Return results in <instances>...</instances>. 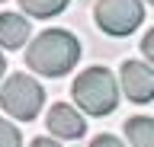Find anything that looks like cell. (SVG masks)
I'll return each instance as SVG.
<instances>
[{
	"instance_id": "6da1fadb",
	"label": "cell",
	"mask_w": 154,
	"mask_h": 147,
	"mask_svg": "<svg viewBox=\"0 0 154 147\" xmlns=\"http://www.w3.org/2000/svg\"><path fill=\"white\" fill-rule=\"evenodd\" d=\"M80 58V42L67 29H45L38 32L26 48V64L42 77H64Z\"/></svg>"
},
{
	"instance_id": "7a4b0ae2",
	"label": "cell",
	"mask_w": 154,
	"mask_h": 147,
	"mask_svg": "<svg viewBox=\"0 0 154 147\" xmlns=\"http://www.w3.org/2000/svg\"><path fill=\"white\" fill-rule=\"evenodd\" d=\"M74 102L87 115H109L119 106V83L106 67H90L74 80Z\"/></svg>"
},
{
	"instance_id": "3957f363",
	"label": "cell",
	"mask_w": 154,
	"mask_h": 147,
	"mask_svg": "<svg viewBox=\"0 0 154 147\" xmlns=\"http://www.w3.org/2000/svg\"><path fill=\"white\" fill-rule=\"evenodd\" d=\"M42 102H45V90L29 74H13L3 83V90H0V106L16 122H32L42 112Z\"/></svg>"
},
{
	"instance_id": "277c9868",
	"label": "cell",
	"mask_w": 154,
	"mask_h": 147,
	"mask_svg": "<svg viewBox=\"0 0 154 147\" xmlns=\"http://www.w3.org/2000/svg\"><path fill=\"white\" fill-rule=\"evenodd\" d=\"M144 19V7L141 0H100L96 3V26L106 35H132Z\"/></svg>"
},
{
	"instance_id": "5b68a950",
	"label": "cell",
	"mask_w": 154,
	"mask_h": 147,
	"mask_svg": "<svg viewBox=\"0 0 154 147\" xmlns=\"http://www.w3.org/2000/svg\"><path fill=\"white\" fill-rule=\"evenodd\" d=\"M122 90L125 96L144 106L154 99V64H144V61H125L122 64Z\"/></svg>"
},
{
	"instance_id": "8992f818",
	"label": "cell",
	"mask_w": 154,
	"mask_h": 147,
	"mask_svg": "<svg viewBox=\"0 0 154 147\" xmlns=\"http://www.w3.org/2000/svg\"><path fill=\"white\" fill-rule=\"evenodd\" d=\"M45 125H48V131L55 137H67V141H77L87 131V122L80 118V112L74 106H67V102H55V106L48 109Z\"/></svg>"
},
{
	"instance_id": "52a82bcc",
	"label": "cell",
	"mask_w": 154,
	"mask_h": 147,
	"mask_svg": "<svg viewBox=\"0 0 154 147\" xmlns=\"http://www.w3.org/2000/svg\"><path fill=\"white\" fill-rule=\"evenodd\" d=\"M29 32H32V26L19 13H0V45L3 48H10V51L23 48L29 42Z\"/></svg>"
},
{
	"instance_id": "ba28073f",
	"label": "cell",
	"mask_w": 154,
	"mask_h": 147,
	"mask_svg": "<svg viewBox=\"0 0 154 147\" xmlns=\"http://www.w3.org/2000/svg\"><path fill=\"white\" fill-rule=\"evenodd\" d=\"M125 134L132 147H154V118L148 115H135L125 122Z\"/></svg>"
},
{
	"instance_id": "9c48e42d",
	"label": "cell",
	"mask_w": 154,
	"mask_h": 147,
	"mask_svg": "<svg viewBox=\"0 0 154 147\" xmlns=\"http://www.w3.org/2000/svg\"><path fill=\"white\" fill-rule=\"evenodd\" d=\"M67 3L71 0H19L23 13L32 16V19H51V16H58V13L64 10Z\"/></svg>"
},
{
	"instance_id": "30bf717a",
	"label": "cell",
	"mask_w": 154,
	"mask_h": 147,
	"mask_svg": "<svg viewBox=\"0 0 154 147\" xmlns=\"http://www.w3.org/2000/svg\"><path fill=\"white\" fill-rule=\"evenodd\" d=\"M0 147H23V137H19L16 125H10L0 118Z\"/></svg>"
},
{
	"instance_id": "8fae6325",
	"label": "cell",
	"mask_w": 154,
	"mask_h": 147,
	"mask_svg": "<svg viewBox=\"0 0 154 147\" xmlns=\"http://www.w3.org/2000/svg\"><path fill=\"white\" fill-rule=\"evenodd\" d=\"M90 147H125V144H122V141H119L116 134H96Z\"/></svg>"
},
{
	"instance_id": "7c38bea8",
	"label": "cell",
	"mask_w": 154,
	"mask_h": 147,
	"mask_svg": "<svg viewBox=\"0 0 154 147\" xmlns=\"http://www.w3.org/2000/svg\"><path fill=\"white\" fill-rule=\"evenodd\" d=\"M141 51H144V58H148V61L154 64V29H151V32H148V35L141 39Z\"/></svg>"
},
{
	"instance_id": "4fadbf2b",
	"label": "cell",
	"mask_w": 154,
	"mask_h": 147,
	"mask_svg": "<svg viewBox=\"0 0 154 147\" xmlns=\"http://www.w3.org/2000/svg\"><path fill=\"white\" fill-rule=\"evenodd\" d=\"M29 147H61V144H58V141H51V137H35Z\"/></svg>"
},
{
	"instance_id": "5bb4252c",
	"label": "cell",
	"mask_w": 154,
	"mask_h": 147,
	"mask_svg": "<svg viewBox=\"0 0 154 147\" xmlns=\"http://www.w3.org/2000/svg\"><path fill=\"white\" fill-rule=\"evenodd\" d=\"M3 70H7V61H3V54H0V77H3Z\"/></svg>"
},
{
	"instance_id": "9a60e30c",
	"label": "cell",
	"mask_w": 154,
	"mask_h": 147,
	"mask_svg": "<svg viewBox=\"0 0 154 147\" xmlns=\"http://www.w3.org/2000/svg\"><path fill=\"white\" fill-rule=\"evenodd\" d=\"M148 3H154V0H148Z\"/></svg>"
}]
</instances>
